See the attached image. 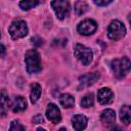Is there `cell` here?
I'll return each instance as SVG.
<instances>
[{
	"label": "cell",
	"instance_id": "6da1fadb",
	"mask_svg": "<svg viewBox=\"0 0 131 131\" xmlns=\"http://www.w3.org/2000/svg\"><path fill=\"white\" fill-rule=\"evenodd\" d=\"M25 62H26V68L27 72L29 74H36L39 73L42 69L41 66V59L40 55L37 50L31 49L26 52L25 55Z\"/></svg>",
	"mask_w": 131,
	"mask_h": 131
},
{
	"label": "cell",
	"instance_id": "7a4b0ae2",
	"mask_svg": "<svg viewBox=\"0 0 131 131\" xmlns=\"http://www.w3.org/2000/svg\"><path fill=\"white\" fill-rule=\"evenodd\" d=\"M130 59L128 57H123V58H116L112 61L111 68L114 72V75L118 79L124 78L130 71Z\"/></svg>",
	"mask_w": 131,
	"mask_h": 131
},
{
	"label": "cell",
	"instance_id": "3957f363",
	"mask_svg": "<svg viewBox=\"0 0 131 131\" xmlns=\"http://www.w3.org/2000/svg\"><path fill=\"white\" fill-rule=\"evenodd\" d=\"M28 26L25 20L23 19H16L11 23V25L8 28V32L12 39H20L28 34Z\"/></svg>",
	"mask_w": 131,
	"mask_h": 131
},
{
	"label": "cell",
	"instance_id": "277c9868",
	"mask_svg": "<svg viewBox=\"0 0 131 131\" xmlns=\"http://www.w3.org/2000/svg\"><path fill=\"white\" fill-rule=\"evenodd\" d=\"M74 54L77 57V59L83 66H88L93 59V53H92L91 49L82 45V44H76L75 45Z\"/></svg>",
	"mask_w": 131,
	"mask_h": 131
},
{
	"label": "cell",
	"instance_id": "5b68a950",
	"mask_svg": "<svg viewBox=\"0 0 131 131\" xmlns=\"http://www.w3.org/2000/svg\"><path fill=\"white\" fill-rule=\"evenodd\" d=\"M106 33H107V37L111 40L117 41L126 35V28L120 20L115 19V20H112L111 24L108 25Z\"/></svg>",
	"mask_w": 131,
	"mask_h": 131
},
{
	"label": "cell",
	"instance_id": "8992f818",
	"mask_svg": "<svg viewBox=\"0 0 131 131\" xmlns=\"http://www.w3.org/2000/svg\"><path fill=\"white\" fill-rule=\"evenodd\" d=\"M51 7L54 10L57 18L63 19L70 12V3L66 0H55L51 2Z\"/></svg>",
	"mask_w": 131,
	"mask_h": 131
},
{
	"label": "cell",
	"instance_id": "52a82bcc",
	"mask_svg": "<svg viewBox=\"0 0 131 131\" xmlns=\"http://www.w3.org/2000/svg\"><path fill=\"white\" fill-rule=\"evenodd\" d=\"M96 29H97V25L93 19H85L81 21L77 27V31L79 32V34L85 36L93 34L96 31Z\"/></svg>",
	"mask_w": 131,
	"mask_h": 131
},
{
	"label": "cell",
	"instance_id": "ba28073f",
	"mask_svg": "<svg viewBox=\"0 0 131 131\" xmlns=\"http://www.w3.org/2000/svg\"><path fill=\"white\" fill-rule=\"evenodd\" d=\"M46 117L53 124H57L61 120L60 111H59V108L54 103H49L47 105V108H46Z\"/></svg>",
	"mask_w": 131,
	"mask_h": 131
},
{
	"label": "cell",
	"instance_id": "9c48e42d",
	"mask_svg": "<svg viewBox=\"0 0 131 131\" xmlns=\"http://www.w3.org/2000/svg\"><path fill=\"white\" fill-rule=\"evenodd\" d=\"M114 94L110 88H101L97 92V99L100 104H108L113 101Z\"/></svg>",
	"mask_w": 131,
	"mask_h": 131
},
{
	"label": "cell",
	"instance_id": "30bf717a",
	"mask_svg": "<svg viewBox=\"0 0 131 131\" xmlns=\"http://www.w3.org/2000/svg\"><path fill=\"white\" fill-rule=\"evenodd\" d=\"M88 119L84 115L77 114L72 118V124L76 131H83L87 127Z\"/></svg>",
	"mask_w": 131,
	"mask_h": 131
},
{
	"label": "cell",
	"instance_id": "8fae6325",
	"mask_svg": "<svg viewBox=\"0 0 131 131\" xmlns=\"http://www.w3.org/2000/svg\"><path fill=\"white\" fill-rule=\"evenodd\" d=\"M10 107V99L5 89L0 90V116H5Z\"/></svg>",
	"mask_w": 131,
	"mask_h": 131
},
{
	"label": "cell",
	"instance_id": "7c38bea8",
	"mask_svg": "<svg viewBox=\"0 0 131 131\" xmlns=\"http://www.w3.org/2000/svg\"><path fill=\"white\" fill-rule=\"evenodd\" d=\"M99 77H100V75L98 73H89V74L81 76L79 78V82L82 87H86V86L93 85L99 79Z\"/></svg>",
	"mask_w": 131,
	"mask_h": 131
},
{
	"label": "cell",
	"instance_id": "4fadbf2b",
	"mask_svg": "<svg viewBox=\"0 0 131 131\" xmlns=\"http://www.w3.org/2000/svg\"><path fill=\"white\" fill-rule=\"evenodd\" d=\"M27 100L26 98H24L23 96H15L12 100V102H10V107L14 113L17 112H21L25 111L27 108Z\"/></svg>",
	"mask_w": 131,
	"mask_h": 131
},
{
	"label": "cell",
	"instance_id": "5bb4252c",
	"mask_svg": "<svg viewBox=\"0 0 131 131\" xmlns=\"http://www.w3.org/2000/svg\"><path fill=\"white\" fill-rule=\"evenodd\" d=\"M100 120L103 123V125H111L115 123L116 121V113L114 110L106 108L104 110L100 115Z\"/></svg>",
	"mask_w": 131,
	"mask_h": 131
},
{
	"label": "cell",
	"instance_id": "9a60e30c",
	"mask_svg": "<svg viewBox=\"0 0 131 131\" xmlns=\"http://www.w3.org/2000/svg\"><path fill=\"white\" fill-rule=\"evenodd\" d=\"M59 102L60 104L63 106V107H67V108H71L74 106V103H75V98L74 96H72L71 94L69 93H63L59 96Z\"/></svg>",
	"mask_w": 131,
	"mask_h": 131
},
{
	"label": "cell",
	"instance_id": "2e32d148",
	"mask_svg": "<svg viewBox=\"0 0 131 131\" xmlns=\"http://www.w3.org/2000/svg\"><path fill=\"white\" fill-rule=\"evenodd\" d=\"M120 119L121 121L128 125L130 123V119H131V110H130V106L128 104H125L121 107L120 110Z\"/></svg>",
	"mask_w": 131,
	"mask_h": 131
},
{
	"label": "cell",
	"instance_id": "e0dca14e",
	"mask_svg": "<svg viewBox=\"0 0 131 131\" xmlns=\"http://www.w3.org/2000/svg\"><path fill=\"white\" fill-rule=\"evenodd\" d=\"M41 86L38 83H34L31 85V93H30V98H31V102L35 103L37 102V100L39 99L40 95H41Z\"/></svg>",
	"mask_w": 131,
	"mask_h": 131
},
{
	"label": "cell",
	"instance_id": "ac0fdd59",
	"mask_svg": "<svg viewBox=\"0 0 131 131\" xmlns=\"http://www.w3.org/2000/svg\"><path fill=\"white\" fill-rule=\"evenodd\" d=\"M88 10V4L85 1H77L75 3V11L78 15L84 14Z\"/></svg>",
	"mask_w": 131,
	"mask_h": 131
},
{
	"label": "cell",
	"instance_id": "d6986e66",
	"mask_svg": "<svg viewBox=\"0 0 131 131\" xmlns=\"http://www.w3.org/2000/svg\"><path fill=\"white\" fill-rule=\"evenodd\" d=\"M93 104H94V96L92 93H88L82 97L81 105L83 107H91Z\"/></svg>",
	"mask_w": 131,
	"mask_h": 131
},
{
	"label": "cell",
	"instance_id": "ffe728a7",
	"mask_svg": "<svg viewBox=\"0 0 131 131\" xmlns=\"http://www.w3.org/2000/svg\"><path fill=\"white\" fill-rule=\"evenodd\" d=\"M40 2L39 1H34V0H25V1H20L19 2V7L23 10H29L31 8H34L35 6H37Z\"/></svg>",
	"mask_w": 131,
	"mask_h": 131
},
{
	"label": "cell",
	"instance_id": "44dd1931",
	"mask_svg": "<svg viewBox=\"0 0 131 131\" xmlns=\"http://www.w3.org/2000/svg\"><path fill=\"white\" fill-rule=\"evenodd\" d=\"M9 131H25V127H24L17 120H14V121H12L11 124H10Z\"/></svg>",
	"mask_w": 131,
	"mask_h": 131
},
{
	"label": "cell",
	"instance_id": "7402d4cb",
	"mask_svg": "<svg viewBox=\"0 0 131 131\" xmlns=\"http://www.w3.org/2000/svg\"><path fill=\"white\" fill-rule=\"evenodd\" d=\"M31 42H32V44H33L34 46H36V47H39V46H41V45L43 44V40H42L40 37H38V36L33 37V38L31 39Z\"/></svg>",
	"mask_w": 131,
	"mask_h": 131
},
{
	"label": "cell",
	"instance_id": "603a6c76",
	"mask_svg": "<svg viewBox=\"0 0 131 131\" xmlns=\"http://www.w3.org/2000/svg\"><path fill=\"white\" fill-rule=\"evenodd\" d=\"M43 121H44V119H43V117H42L40 114H37V115L34 116L33 119H32V122H33L34 124H40V123H43Z\"/></svg>",
	"mask_w": 131,
	"mask_h": 131
},
{
	"label": "cell",
	"instance_id": "cb8c5ba5",
	"mask_svg": "<svg viewBox=\"0 0 131 131\" xmlns=\"http://www.w3.org/2000/svg\"><path fill=\"white\" fill-rule=\"evenodd\" d=\"M112 3V0H104V1H97V0H94V4H96V5H98V6H106V5H108V4H111Z\"/></svg>",
	"mask_w": 131,
	"mask_h": 131
},
{
	"label": "cell",
	"instance_id": "d4e9b609",
	"mask_svg": "<svg viewBox=\"0 0 131 131\" xmlns=\"http://www.w3.org/2000/svg\"><path fill=\"white\" fill-rule=\"evenodd\" d=\"M5 52H6V49H5L4 45L0 44V57L4 56V55H5Z\"/></svg>",
	"mask_w": 131,
	"mask_h": 131
},
{
	"label": "cell",
	"instance_id": "484cf974",
	"mask_svg": "<svg viewBox=\"0 0 131 131\" xmlns=\"http://www.w3.org/2000/svg\"><path fill=\"white\" fill-rule=\"evenodd\" d=\"M111 131H122V130H121L119 127H115V128H113Z\"/></svg>",
	"mask_w": 131,
	"mask_h": 131
},
{
	"label": "cell",
	"instance_id": "4316f807",
	"mask_svg": "<svg viewBox=\"0 0 131 131\" xmlns=\"http://www.w3.org/2000/svg\"><path fill=\"white\" fill-rule=\"evenodd\" d=\"M37 131H46L45 129H43V128H38L37 129Z\"/></svg>",
	"mask_w": 131,
	"mask_h": 131
},
{
	"label": "cell",
	"instance_id": "83f0119b",
	"mask_svg": "<svg viewBox=\"0 0 131 131\" xmlns=\"http://www.w3.org/2000/svg\"><path fill=\"white\" fill-rule=\"evenodd\" d=\"M58 131H67V129H66V128H60Z\"/></svg>",
	"mask_w": 131,
	"mask_h": 131
},
{
	"label": "cell",
	"instance_id": "f1b7e54d",
	"mask_svg": "<svg viewBox=\"0 0 131 131\" xmlns=\"http://www.w3.org/2000/svg\"><path fill=\"white\" fill-rule=\"evenodd\" d=\"M0 36H1V34H0Z\"/></svg>",
	"mask_w": 131,
	"mask_h": 131
}]
</instances>
